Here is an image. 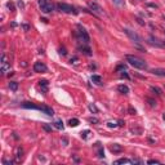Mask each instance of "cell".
<instances>
[{"label": "cell", "mask_w": 165, "mask_h": 165, "mask_svg": "<svg viewBox=\"0 0 165 165\" xmlns=\"http://www.w3.org/2000/svg\"><path fill=\"white\" fill-rule=\"evenodd\" d=\"M125 59H127V62L133 66L134 69H138V70H146L147 69V63L145 62V59L139 58V57L137 55H133V54H127L125 55Z\"/></svg>", "instance_id": "cell-1"}, {"label": "cell", "mask_w": 165, "mask_h": 165, "mask_svg": "<svg viewBox=\"0 0 165 165\" xmlns=\"http://www.w3.org/2000/svg\"><path fill=\"white\" fill-rule=\"evenodd\" d=\"M21 106L23 107V109L39 110V111H41V112H44V113H47L48 116H53V115H54V111H53L52 107L45 106V105H34V103H31V102H23Z\"/></svg>", "instance_id": "cell-2"}, {"label": "cell", "mask_w": 165, "mask_h": 165, "mask_svg": "<svg viewBox=\"0 0 165 165\" xmlns=\"http://www.w3.org/2000/svg\"><path fill=\"white\" fill-rule=\"evenodd\" d=\"M57 8H58L61 12L63 13H69V14H77V9L73 7V5H70V4H66V3H59L57 5Z\"/></svg>", "instance_id": "cell-3"}, {"label": "cell", "mask_w": 165, "mask_h": 165, "mask_svg": "<svg viewBox=\"0 0 165 165\" xmlns=\"http://www.w3.org/2000/svg\"><path fill=\"white\" fill-rule=\"evenodd\" d=\"M77 30H79V31H77L76 35H77V37H79V40L83 41L84 44H88L90 39H89V35H88L87 30H85V28H84L81 25H77Z\"/></svg>", "instance_id": "cell-4"}, {"label": "cell", "mask_w": 165, "mask_h": 165, "mask_svg": "<svg viewBox=\"0 0 165 165\" xmlns=\"http://www.w3.org/2000/svg\"><path fill=\"white\" fill-rule=\"evenodd\" d=\"M39 7H40L43 13H50L54 9V5L49 0H39Z\"/></svg>", "instance_id": "cell-5"}, {"label": "cell", "mask_w": 165, "mask_h": 165, "mask_svg": "<svg viewBox=\"0 0 165 165\" xmlns=\"http://www.w3.org/2000/svg\"><path fill=\"white\" fill-rule=\"evenodd\" d=\"M88 7L90 8V10H92V12H93L95 16H102V14H105L102 7H101L99 4H97L95 1H88Z\"/></svg>", "instance_id": "cell-6"}, {"label": "cell", "mask_w": 165, "mask_h": 165, "mask_svg": "<svg viewBox=\"0 0 165 165\" xmlns=\"http://www.w3.org/2000/svg\"><path fill=\"white\" fill-rule=\"evenodd\" d=\"M124 32L127 34L128 37H129L132 41H134V43H142V37L138 35L137 32H134V31H132V30H129V28H124Z\"/></svg>", "instance_id": "cell-7"}, {"label": "cell", "mask_w": 165, "mask_h": 165, "mask_svg": "<svg viewBox=\"0 0 165 165\" xmlns=\"http://www.w3.org/2000/svg\"><path fill=\"white\" fill-rule=\"evenodd\" d=\"M9 71H10V65L8 63L5 54H1V73L5 75V73L9 72Z\"/></svg>", "instance_id": "cell-8"}, {"label": "cell", "mask_w": 165, "mask_h": 165, "mask_svg": "<svg viewBox=\"0 0 165 165\" xmlns=\"http://www.w3.org/2000/svg\"><path fill=\"white\" fill-rule=\"evenodd\" d=\"M34 71L35 72H47L48 67L45 66L43 62H35V63H34Z\"/></svg>", "instance_id": "cell-9"}, {"label": "cell", "mask_w": 165, "mask_h": 165, "mask_svg": "<svg viewBox=\"0 0 165 165\" xmlns=\"http://www.w3.org/2000/svg\"><path fill=\"white\" fill-rule=\"evenodd\" d=\"M110 151L113 152V153H119V152L123 151V146L119 145V143H113V145L110 146Z\"/></svg>", "instance_id": "cell-10"}, {"label": "cell", "mask_w": 165, "mask_h": 165, "mask_svg": "<svg viewBox=\"0 0 165 165\" xmlns=\"http://www.w3.org/2000/svg\"><path fill=\"white\" fill-rule=\"evenodd\" d=\"M39 85H40L43 93H47L48 92V87H49V81L48 80H40V81H39Z\"/></svg>", "instance_id": "cell-11"}, {"label": "cell", "mask_w": 165, "mask_h": 165, "mask_svg": "<svg viewBox=\"0 0 165 165\" xmlns=\"http://www.w3.org/2000/svg\"><path fill=\"white\" fill-rule=\"evenodd\" d=\"M79 50H81V53H84L85 55H92V50H90V48L87 44L83 45V47H79Z\"/></svg>", "instance_id": "cell-12"}, {"label": "cell", "mask_w": 165, "mask_h": 165, "mask_svg": "<svg viewBox=\"0 0 165 165\" xmlns=\"http://www.w3.org/2000/svg\"><path fill=\"white\" fill-rule=\"evenodd\" d=\"M151 72L153 73V75H157V76H163V77H165V70H164V69H152Z\"/></svg>", "instance_id": "cell-13"}, {"label": "cell", "mask_w": 165, "mask_h": 165, "mask_svg": "<svg viewBox=\"0 0 165 165\" xmlns=\"http://www.w3.org/2000/svg\"><path fill=\"white\" fill-rule=\"evenodd\" d=\"M22 156H23V148L22 147H18L16 151V161H21Z\"/></svg>", "instance_id": "cell-14"}, {"label": "cell", "mask_w": 165, "mask_h": 165, "mask_svg": "<svg viewBox=\"0 0 165 165\" xmlns=\"http://www.w3.org/2000/svg\"><path fill=\"white\" fill-rule=\"evenodd\" d=\"M117 90H119L121 94H128V93H129V88L127 87V85H124V84H120V85H119V87H117Z\"/></svg>", "instance_id": "cell-15"}, {"label": "cell", "mask_w": 165, "mask_h": 165, "mask_svg": "<svg viewBox=\"0 0 165 165\" xmlns=\"http://www.w3.org/2000/svg\"><path fill=\"white\" fill-rule=\"evenodd\" d=\"M115 165H117V164H133V160H130V159H125V157H123V159H119V160H116L115 163H113Z\"/></svg>", "instance_id": "cell-16"}, {"label": "cell", "mask_w": 165, "mask_h": 165, "mask_svg": "<svg viewBox=\"0 0 165 165\" xmlns=\"http://www.w3.org/2000/svg\"><path fill=\"white\" fill-rule=\"evenodd\" d=\"M88 109L90 110V112H93V113H98L99 112V110H98V107H97L94 103H89V106H88Z\"/></svg>", "instance_id": "cell-17"}, {"label": "cell", "mask_w": 165, "mask_h": 165, "mask_svg": "<svg viewBox=\"0 0 165 165\" xmlns=\"http://www.w3.org/2000/svg\"><path fill=\"white\" fill-rule=\"evenodd\" d=\"M79 124H80L79 119H70V120H69V125H70V127H77Z\"/></svg>", "instance_id": "cell-18"}, {"label": "cell", "mask_w": 165, "mask_h": 165, "mask_svg": "<svg viewBox=\"0 0 165 165\" xmlns=\"http://www.w3.org/2000/svg\"><path fill=\"white\" fill-rule=\"evenodd\" d=\"M53 125L57 128V129H59V130H63V123H62L61 120H57L53 123Z\"/></svg>", "instance_id": "cell-19"}, {"label": "cell", "mask_w": 165, "mask_h": 165, "mask_svg": "<svg viewBox=\"0 0 165 165\" xmlns=\"http://www.w3.org/2000/svg\"><path fill=\"white\" fill-rule=\"evenodd\" d=\"M92 81L95 83V84H102V77L98 76V75H93L92 76Z\"/></svg>", "instance_id": "cell-20"}, {"label": "cell", "mask_w": 165, "mask_h": 165, "mask_svg": "<svg viewBox=\"0 0 165 165\" xmlns=\"http://www.w3.org/2000/svg\"><path fill=\"white\" fill-rule=\"evenodd\" d=\"M9 88L12 90H17V89H18V83H17V81H10L9 83Z\"/></svg>", "instance_id": "cell-21"}, {"label": "cell", "mask_w": 165, "mask_h": 165, "mask_svg": "<svg viewBox=\"0 0 165 165\" xmlns=\"http://www.w3.org/2000/svg\"><path fill=\"white\" fill-rule=\"evenodd\" d=\"M150 89H151V92H153L155 94H157V95H161V89H159L157 87H151Z\"/></svg>", "instance_id": "cell-22"}, {"label": "cell", "mask_w": 165, "mask_h": 165, "mask_svg": "<svg viewBox=\"0 0 165 165\" xmlns=\"http://www.w3.org/2000/svg\"><path fill=\"white\" fill-rule=\"evenodd\" d=\"M89 134H90V130H84V132H81V138L83 139H88Z\"/></svg>", "instance_id": "cell-23"}, {"label": "cell", "mask_w": 165, "mask_h": 165, "mask_svg": "<svg viewBox=\"0 0 165 165\" xmlns=\"http://www.w3.org/2000/svg\"><path fill=\"white\" fill-rule=\"evenodd\" d=\"M88 120H89V123H92V124H99V120L97 117H89Z\"/></svg>", "instance_id": "cell-24"}, {"label": "cell", "mask_w": 165, "mask_h": 165, "mask_svg": "<svg viewBox=\"0 0 165 165\" xmlns=\"http://www.w3.org/2000/svg\"><path fill=\"white\" fill-rule=\"evenodd\" d=\"M132 133H137V134H142V129L141 128H132Z\"/></svg>", "instance_id": "cell-25"}, {"label": "cell", "mask_w": 165, "mask_h": 165, "mask_svg": "<svg viewBox=\"0 0 165 165\" xmlns=\"http://www.w3.org/2000/svg\"><path fill=\"white\" fill-rule=\"evenodd\" d=\"M43 129L45 130V132H52V128H50L48 124H43Z\"/></svg>", "instance_id": "cell-26"}, {"label": "cell", "mask_w": 165, "mask_h": 165, "mask_svg": "<svg viewBox=\"0 0 165 165\" xmlns=\"http://www.w3.org/2000/svg\"><path fill=\"white\" fill-rule=\"evenodd\" d=\"M146 5H147L148 8H155V9H157V8H159V5H157V4H153V3H147Z\"/></svg>", "instance_id": "cell-27"}, {"label": "cell", "mask_w": 165, "mask_h": 165, "mask_svg": "<svg viewBox=\"0 0 165 165\" xmlns=\"http://www.w3.org/2000/svg\"><path fill=\"white\" fill-rule=\"evenodd\" d=\"M3 164H4V165H12V164H13V160H8V159H4V160H3Z\"/></svg>", "instance_id": "cell-28"}, {"label": "cell", "mask_w": 165, "mask_h": 165, "mask_svg": "<svg viewBox=\"0 0 165 165\" xmlns=\"http://www.w3.org/2000/svg\"><path fill=\"white\" fill-rule=\"evenodd\" d=\"M113 3L119 7H121V5H124V0H113Z\"/></svg>", "instance_id": "cell-29"}, {"label": "cell", "mask_w": 165, "mask_h": 165, "mask_svg": "<svg viewBox=\"0 0 165 165\" xmlns=\"http://www.w3.org/2000/svg\"><path fill=\"white\" fill-rule=\"evenodd\" d=\"M128 112L130 113V115H135V113H137V111H135L133 107H129V109H128Z\"/></svg>", "instance_id": "cell-30"}, {"label": "cell", "mask_w": 165, "mask_h": 165, "mask_svg": "<svg viewBox=\"0 0 165 165\" xmlns=\"http://www.w3.org/2000/svg\"><path fill=\"white\" fill-rule=\"evenodd\" d=\"M107 127H109V128H116V127H119V124H115V123H107Z\"/></svg>", "instance_id": "cell-31"}, {"label": "cell", "mask_w": 165, "mask_h": 165, "mask_svg": "<svg viewBox=\"0 0 165 165\" xmlns=\"http://www.w3.org/2000/svg\"><path fill=\"white\" fill-rule=\"evenodd\" d=\"M147 164H160V161H159V160H155V159H151V160L147 161Z\"/></svg>", "instance_id": "cell-32"}, {"label": "cell", "mask_w": 165, "mask_h": 165, "mask_svg": "<svg viewBox=\"0 0 165 165\" xmlns=\"http://www.w3.org/2000/svg\"><path fill=\"white\" fill-rule=\"evenodd\" d=\"M147 102H150V105L153 107V106H156V101H153V99H151V98H147Z\"/></svg>", "instance_id": "cell-33"}, {"label": "cell", "mask_w": 165, "mask_h": 165, "mask_svg": "<svg viewBox=\"0 0 165 165\" xmlns=\"http://www.w3.org/2000/svg\"><path fill=\"white\" fill-rule=\"evenodd\" d=\"M59 54L65 57V55L67 54V52H66V49H65V48H61V49H59Z\"/></svg>", "instance_id": "cell-34"}, {"label": "cell", "mask_w": 165, "mask_h": 165, "mask_svg": "<svg viewBox=\"0 0 165 165\" xmlns=\"http://www.w3.org/2000/svg\"><path fill=\"white\" fill-rule=\"evenodd\" d=\"M133 163L134 164H143V161L139 160V159H133Z\"/></svg>", "instance_id": "cell-35"}, {"label": "cell", "mask_w": 165, "mask_h": 165, "mask_svg": "<svg viewBox=\"0 0 165 165\" xmlns=\"http://www.w3.org/2000/svg\"><path fill=\"white\" fill-rule=\"evenodd\" d=\"M7 7H8L9 9H12V10H14V5H13L12 3H7Z\"/></svg>", "instance_id": "cell-36"}, {"label": "cell", "mask_w": 165, "mask_h": 165, "mask_svg": "<svg viewBox=\"0 0 165 165\" xmlns=\"http://www.w3.org/2000/svg\"><path fill=\"white\" fill-rule=\"evenodd\" d=\"M121 77H125V79H129V75H128V73H127V72H124V71H123V73H121Z\"/></svg>", "instance_id": "cell-37"}, {"label": "cell", "mask_w": 165, "mask_h": 165, "mask_svg": "<svg viewBox=\"0 0 165 165\" xmlns=\"http://www.w3.org/2000/svg\"><path fill=\"white\" fill-rule=\"evenodd\" d=\"M22 27H23V30H26V31L30 30V26H28V25H22Z\"/></svg>", "instance_id": "cell-38"}, {"label": "cell", "mask_w": 165, "mask_h": 165, "mask_svg": "<svg viewBox=\"0 0 165 165\" xmlns=\"http://www.w3.org/2000/svg\"><path fill=\"white\" fill-rule=\"evenodd\" d=\"M137 22H138V23H139V25H142V26H143V25H145V22H143V21H142L141 18H137Z\"/></svg>", "instance_id": "cell-39"}, {"label": "cell", "mask_w": 165, "mask_h": 165, "mask_svg": "<svg viewBox=\"0 0 165 165\" xmlns=\"http://www.w3.org/2000/svg\"><path fill=\"white\" fill-rule=\"evenodd\" d=\"M17 5H18V7H21V8H23V7H25V5H23V3H22L21 0H19L18 3H17Z\"/></svg>", "instance_id": "cell-40"}, {"label": "cell", "mask_w": 165, "mask_h": 165, "mask_svg": "<svg viewBox=\"0 0 165 165\" xmlns=\"http://www.w3.org/2000/svg\"><path fill=\"white\" fill-rule=\"evenodd\" d=\"M62 142H63V146H67V138H63Z\"/></svg>", "instance_id": "cell-41"}, {"label": "cell", "mask_w": 165, "mask_h": 165, "mask_svg": "<svg viewBox=\"0 0 165 165\" xmlns=\"http://www.w3.org/2000/svg\"><path fill=\"white\" fill-rule=\"evenodd\" d=\"M76 61H77V58H76V57H73V58H71V61H70V62H71V63H72V62H73V63H75Z\"/></svg>", "instance_id": "cell-42"}, {"label": "cell", "mask_w": 165, "mask_h": 165, "mask_svg": "<svg viewBox=\"0 0 165 165\" xmlns=\"http://www.w3.org/2000/svg\"><path fill=\"white\" fill-rule=\"evenodd\" d=\"M116 70H117V71H119V70H125V66H119Z\"/></svg>", "instance_id": "cell-43"}, {"label": "cell", "mask_w": 165, "mask_h": 165, "mask_svg": "<svg viewBox=\"0 0 165 165\" xmlns=\"http://www.w3.org/2000/svg\"><path fill=\"white\" fill-rule=\"evenodd\" d=\"M121 125H124V121H121V120H119V127H121Z\"/></svg>", "instance_id": "cell-44"}, {"label": "cell", "mask_w": 165, "mask_h": 165, "mask_svg": "<svg viewBox=\"0 0 165 165\" xmlns=\"http://www.w3.org/2000/svg\"><path fill=\"white\" fill-rule=\"evenodd\" d=\"M163 119H164V120H165V113H164V115H163Z\"/></svg>", "instance_id": "cell-45"}]
</instances>
